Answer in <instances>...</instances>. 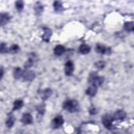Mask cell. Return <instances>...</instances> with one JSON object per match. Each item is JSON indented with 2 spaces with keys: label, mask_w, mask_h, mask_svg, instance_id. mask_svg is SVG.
Returning <instances> with one entry per match:
<instances>
[{
  "label": "cell",
  "mask_w": 134,
  "mask_h": 134,
  "mask_svg": "<svg viewBox=\"0 0 134 134\" xmlns=\"http://www.w3.org/2000/svg\"><path fill=\"white\" fill-rule=\"evenodd\" d=\"M79 50L80 53H81L82 54H86L90 53L91 51V48L90 46L86 44L83 43L80 45Z\"/></svg>",
  "instance_id": "obj_15"
},
{
  "label": "cell",
  "mask_w": 134,
  "mask_h": 134,
  "mask_svg": "<svg viewBox=\"0 0 134 134\" xmlns=\"http://www.w3.org/2000/svg\"><path fill=\"white\" fill-rule=\"evenodd\" d=\"M15 121V118L14 116L13 115H10L6 121V126L9 128H12L14 125Z\"/></svg>",
  "instance_id": "obj_18"
},
{
  "label": "cell",
  "mask_w": 134,
  "mask_h": 134,
  "mask_svg": "<svg viewBox=\"0 0 134 134\" xmlns=\"http://www.w3.org/2000/svg\"><path fill=\"white\" fill-rule=\"evenodd\" d=\"M104 81V78L103 76H99L96 73L92 72L89 75L88 82L91 85H94L96 87L100 86Z\"/></svg>",
  "instance_id": "obj_2"
},
{
  "label": "cell",
  "mask_w": 134,
  "mask_h": 134,
  "mask_svg": "<svg viewBox=\"0 0 134 134\" xmlns=\"http://www.w3.org/2000/svg\"><path fill=\"white\" fill-rule=\"evenodd\" d=\"M124 29L128 32H131L134 29V24L132 21H127L124 24Z\"/></svg>",
  "instance_id": "obj_19"
},
{
  "label": "cell",
  "mask_w": 134,
  "mask_h": 134,
  "mask_svg": "<svg viewBox=\"0 0 134 134\" xmlns=\"http://www.w3.org/2000/svg\"><path fill=\"white\" fill-rule=\"evenodd\" d=\"M65 51V47L61 44H58L57 45L53 50V52L55 55L57 56L61 55L62 54H63Z\"/></svg>",
  "instance_id": "obj_12"
},
{
  "label": "cell",
  "mask_w": 134,
  "mask_h": 134,
  "mask_svg": "<svg viewBox=\"0 0 134 134\" xmlns=\"http://www.w3.org/2000/svg\"><path fill=\"white\" fill-rule=\"evenodd\" d=\"M62 107L70 113L77 112L80 110L79 104L77 100L74 99H68L64 102Z\"/></svg>",
  "instance_id": "obj_1"
},
{
  "label": "cell",
  "mask_w": 134,
  "mask_h": 134,
  "mask_svg": "<svg viewBox=\"0 0 134 134\" xmlns=\"http://www.w3.org/2000/svg\"><path fill=\"white\" fill-rule=\"evenodd\" d=\"M89 112H90V114L91 115L95 114L97 113L96 109L95 108L92 107V108H90V109H89Z\"/></svg>",
  "instance_id": "obj_28"
},
{
  "label": "cell",
  "mask_w": 134,
  "mask_h": 134,
  "mask_svg": "<svg viewBox=\"0 0 134 134\" xmlns=\"http://www.w3.org/2000/svg\"><path fill=\"white\" fill-rule=\"evenodd\" d=\"M102 121L104 127L108 130H112L114 128L113 124V119L112 116L109 114H105L102 116Z\"/></svg>",
  "instance_id": "obj_3"
},
{
  "label": "cell",
  "mask_w": 134,
  "mask_h": 134,
  "mask_svg": "<svg viewBox=\"0 0 134 134\" xmlns=\"http://www.w3.org/2000/svg\"><path fill=\"white\" fill-rule=\"evenodd\" d=\"M35 58L36 55L34 53L30 54L28 60L24 64V68L25 69H28L33 65Z\"/></svg>",
  "instance_id": "obj_11"
},
{
  "label": "cell",
  "mask_w": 134,
  "mask_h": 134,
  "mask_svg": "<svg viewBox=\"0 0 134 134\" xmlns=\"http://www.w3.org/2000/svg\"><path fill=\"white\" fill-rule=\"evenodd\" d=\"M43 9V7L39 2H37L35 6V10L37 15L40 14Z\"/></svg>",
  "instance_id": "obj_23"
},
{
  "label": "cell",
  "mask_w": 134,
  "mask_h": 134,
  "mask_svg": "<svg viewBox=\"0 0 134 134\" xmlns=\"http://www.w3.org/2000/svg\"><path fill=\"white\" fill-rule=\"evenodd\" d=\"M64 123V119L61 115H58L54 118L51 124V126L53 129H58L60 128Z\"/></svg>",
  "instance_id": "obj_4"
},
{
  "label": "cell",
  "mask_w": 134,
  "mask_h": 134,
  "mask_svg": "<svg viewBox=\"0 0 134 134\" xmlns=\"http://www.w3.org/2000/svg\"><path fill=\"white\" fill-rule=\"evenodd\" d=\"M95 51L96 52L102 54H109L111 53V49L106 47L105 45L101 43H97L95 47Z\"/></svg>",
  "instance_id": "obj_5"
},
{
  "label": "cell",
  "mask_w": 134,
  "mask_h": 134,
  "mask_svg": "<svg viewBox=\"0 0 134 134\" xmlns=\"http://www.w3.org/2000/svg\"><path fill=\"white\" fill-rule=\"evenodd\" d=\"M37 111L38 113L41 114L43 115L45 111V106L44 104H41L38 106L37 107Z\"/></svg>",
  "instance_id": "obj_27"
},
{
  "label": "cell",
  "mask_w": 134,
  "mask_h": 134,
  "mask_svg": "<svg viewBox=\"0 0 134 134\" xmlns=\"http://www.w3.org/2000/svg\"><path fill=\"white\" fill-rule=\"evenodd\" d=\"M20 121L24 125H29L32 122L33 118L30 113H26L23 115Z\"/></svg>",
  "instance_id": "obj_8"
},
{
  "label": "cell",
  "mask_w": 134,
  "mask_h": 134,
  "mask_svg": "<svg viewBox=\"0 0 134 134\" xmlns=\"http://www.w3.org/2000/svg\"><path fill=\"white\" fill-rule=\"evenodd\" d=\"M15 6L16 8V9L20 12L23 10V8H24V4L23 1H17L15 3Z\"/></svg>",
  "instance_id": "obj_24"
},
{
  "label": "cell",
  "mask_w": 134,
  "mask_h": 134,
  "mask_svg": "<svg viewBox=\"0 0 134 134\" xmlns=\"http://www.w3.org/2000/svg\"><path fill=\"white\" fill-rule=\"evenodd\" d=\"M42 99L46 100L51 96L52 94V91L50 88H46L42 91Z\"/></svg>",
  "instance_id": "obj_20"
},
{
  "label": "cell",
  "mask_w": 134,
  "mask_h": 134,
  "mask_svg": "<svg viewBox=\"0 0 134 134\" xmlns=\"http://www.w3.org/2000/svg\"><path fill=\"white\" fill-rule=\"evenodd\" d=\"M97 92V87L94 85H90L86 90V94L91 97L94 96Z\"/></svg>",
  "instance_id": "obj_14"
},
{
  "label": "cell",
  "mask_w": 134,
  "mask_h": 134,
  "mask_svg": "<svg viewBox=\"0 0 134 134\" xmlns=\"http://www.w3.org/2000/svg\"><path fill=\"white\" fill-rule=\"evenodd\" d=\"M0 52L1 53L8 52V49L7 48L6 44L5 43H1L0 46Z\"/></svg>",
  "instance_id": "obj_26"
},
{
  "label": "cell",
  "mask_w": 134,
  "mask_h": 134,
  "mask_svg": "<svg viewBox=\"0 0 134 134\" xmlns=\"http://www.w3.org/2000/svg\"><path fill=\"white\" fill-rule=\"evenodd\" d=\"M24 105V102L21 99H16L13 103V110H17L20 109Z\"/></svg>",
  "instance_id": "obj_17"
},
{
  "label": "cell",
  "mask_w": 134,
  "mask_h": 134,
  "mask_svg": "<svg viewBox=\"0 0 134 134\" xmlns=\"http://www.w3.org/2000/svg\"><path fill=\"white\" fill-rule=\"evenodd\" d=\"M24 71L19 67H17L15 68L13 72V76L15 79H19L22 77Z\"/></svg>",
  "instance_id": "obj_16"
},
{
  "label": "cell",
  "mask_w": 134,
  "mask_h": 134,
  "mask_svg": "<svg viewBox=\"0 0 134 134\" xmlns=\"http://www.w3.org/2000/svg\"><path fill=\"white\" fill-rule=\"evenodd\" d=\"M43 35H42V39L46 42H49L51 37L52 35V32L51 30L48 27H43Z\"/></svg>",
  "instance_id": "obj_10"
},
{
  "label": "cell",
  "mask_w": 134,
  "mask_h": 134,
  "mask_svg": "<svg viewBox=\"0 0 134 134\" xmlns=\"http://www.w3.org/2000/svg\"><path fill=\"white\" fill-rule=\"evenodd\" d=\"M113 121L115 120H122L126 117V113L122 110H118L117 111L113 116H112Z\"/></svg>",
  "instance_id": "obj_9"
},
{
  "label": "cell",
  "mask_w": 134,
  "mask_h": 134,
  "mask_svg": "<svg viewBox=\"0 0 134 134\" xmlns=\"http://www.w3.org/2000/svg\"><path fill=\"white\" fill-rule=\"evenodd\" d=\"M10 19V16L8 13H1L0 16V21H1V26L5 25L7 24Z\"/></svg>",
  "instance_id": "obj_13"
},
{
  "label": "cell",
  "mask_w": 134,
  "mask_h": 134,
  "mask_svg": "<svg viewBox=\"0 0 134 134\" xmlns=\"http://www.w3.org/2000/svg\"><path fill=\"white\" fill-rule=\"evenodd\" d=\"M54 9L57 12H60L63 10L62 4L60 1H55L53 4Z\"/></svg>",
  "instance_id": "obj_21"
},
{
  "label": "cell",
  "mask_w": 134,
  "mask_h": 134,
  "mask_svg": "<svg viewBox=\"0 0 134 134\" xmlns=\"http://www.w3.org/2000/svg\"><path fill=\"white\" fill-rule=\"evenodd\" d=\"M105 65H106V62L103 61H99L95 63V67L99 70L104 69L105 67Z\"/></svg>",
  "instance_id": "obj_25"
},
{
  "label": "cell",
  "mask_w": 134,
  "mask_h": 134,
  "mask_svg": "<svg viewBox=\"0 0 134 134\" xmlns=\"http://www.w3.org/2000/svg\"><path fill=\"white\" fill-rule=\"evenodd\" d=\"M36 75L32 71H24L22 77L25 81H31L35 78Z\"/></svg>",
  "instance_id": "obj_7"
},
{
  "label": "cell",
  "mask_w": 134,
  "mask_h": 134,
  "mask_svg": "<svg viewBox=\"0 0 134 134\" xmlns=\"http://www.w3.org/2000/svg\"><path fill=\"white\" fill-rule=\"evenodd\" d=\"M20 50V48L19 47V46L18 44H13L8 49V52L10 53H17Z\"/></svg>",
  "instance_id": "obj_22"
},
{
  "label": "cell",
  "mask_w": 134,
  "mask_h": 134,
  "mask_svg": "<svg viewBox=\"0 0 134 134\" xmlns=\"http://www.w3.org/2000/svg\"><path fill=\"white\" fill-rule=\"evenodd\" d=\"M0 79L1 80L3 77V73H4V69L3 68V67L2 66L1 68V70H0Z\"/></svg>",
  "instance_id": "obj_29"
},
{
  "label": "cell",
  "mask_w": 134,
  "mask_h": 134,
  "mask_svg": "<svg viewBox=\"0 0 134 134\" xmlns=\"http://www.w3.org/2000/svg\"><path fill=\"white\" fill-rule=\"evenodd\" d=\"M74 70V65L72 61H68L64 65V72L66 76H71L72 75Z\"/></svg>",
  "instance_id": "obj_6"
}]
</instances>
